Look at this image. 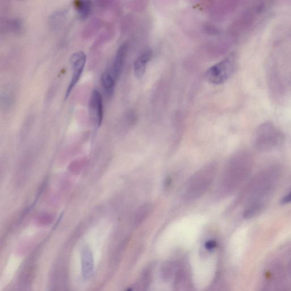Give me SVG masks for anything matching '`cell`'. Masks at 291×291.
I'll return each mask as SVG.
<instances>
[{"label":"cell","mask_w":291,"mask_h":291,"mask_svg":"<svg viewBox=\"0 0 291 291\" xmlns=\"http://www.w3.org/2000/svg\"><path fill=\"white\" fill-rule=\"evenodd\" d=\"M253 156L246 151L233 155L227 162L217 188L221 197L232 195L248 178L253 167Z\"/></svg>","instance_id":"1"},{"label":"cell","mask_w":291,"mask_h":291,"mask_svg":"<svg viewBox=\"0 0 291 291\" xmlns=\"http://www.w3.org/2000/svg\"><path fill=\"white\" fill-rule=\"evenodd\" d=\"M277 167H270L257 174L251 180L242 193L240 199L246 208H257L263 210L279 178Z\"/></svg>","instance_id":"2"},{"label":"cell","mask_w":291,"mask_h":291,"mask_svg":"<svg viewBox=\"0 0 291 291\" xmlns=\"http://www.w3.org/2000/svg\"><path fill=\"white\" fill-rule=\"evenodd\" d=\"M217 166L215 163L207 164L190 177L183 190V197L186 201L200 198L208 191L215 180Z\"/></svg>","instance_id":"3"},{"label":"cell","mask_w":291,"mask_h":291,"mask_svg":"<svg viewBox=\"0 0 291 291\" xmlns=\"http://www.w3.org/2000/svg\"><path fill=\"white\" fill-rule=\"evenodd\" d=\"M284 136L273 122H266L257 127L254 136V145L260 152L274 151L283 145Z\"/></svg>","instance_id":"4"},{"label":"cell","mask_w":291,"mask_h":291,"mask_svg":"<svg viewBox=\"0 0 291 291\" xmlns=\"http://www.w3.org/2000/svg\"><path fill=\"white\" fill-rule=\"evenodd\" d=\"M236 64L235 54L227 56L206 71L205 78L207 81L214 85H222L232 76L235 71Z\"/></svg>","instance_id":"5"},{"label":"cell","mask_w":291,"mask_h":291,"mask_svg":"<svg viewBox=\"0 0 291 291\" xmlns=\"http://www.w3.org/2000/svg\"><path fill=\"white\" fill-rule=\"evenodd\" d=\"M86 61V53L81 51L73 53L70 57L69 63L71 67L72 76L68 89L66 90L65 99L69 98L73 89L78 83L85 69Z\"/></svg>","instance_id":"6"},{"label":"cell","mask_w":291,"mask_h":291,"mask_svg":"<svg viewBox=\"0 0 291 291\" xmlns=\"http://www.w3.org/2000/svg\"><path fill=\"white\" fill-rule=\"evenodd\" d=\"M88 107L89 115L93 123L98 126L101 125L103 116V99L98 89L93 90Z\"/></svg>","instance_id":"7"},{"label":"cell","mask_w":291,"mask_h":291,"mask_svg":"<svg viewBox=\"0 0 291 291\" xmlns=\"http://www.w3.org/2000/svg\"><path fill=\"white\" fill-rule=\"evenodd\" d=\"M82 274L86 280L91 279L94 274L95 264L92 251L88 247H85L81 253Z\"/></svg>","instance_id":"8"},{"label":"cell","mask_w":291,"mask_h":291,"mask_svg":"<svg viewBox=\"0 0 291 291\" xmlns=\"http://www.w3.org/2000/svg\"><path fill=\"white\" fill-rule=\"evenodd\" d=\"M127 52H128V45L126 43H122L117 51L112 66L110 68L117 80L122 74L123 68H124Z\"/></svg>","instance_id":"9"},{"label":"cell","mask_w":291,"mask_h":291,"mask_svg":"<svg viewBox=\"0 0 291 291\" xmlns=\"http://www.w3.org/2000/svg\"><path fill=\"white\" fill-rule=\"evenodd\" d=\"M102 85L103 91L108 98H112L115 91L117 79L110 68L106 69L102 73L101 77Z\"/></svg>","instance_id":"10"},{"label":"cell","mask_w":291,"mask_h":291,"mask_svg":"<svg viewBox=\"0 0 291 291\" xmlns=\"http://www.w3.org/2000/svg\"><path fill=\"white\" fill-rule=\"evenodd\" d=\"M152 54L150 50H146L136 60L134 63V73L137 78H141L145 74L147 65L152 58Z\"/></svg>","instance_id":"11"},{"label":"cell","mask_w":291,"mask_h":291,"mask_svg":"<svg viewBox=\"0 0 291 291\" xmlns=\"http://www.w3.org/2000/svg\"><path fill=\"white\" fill-rule=\"evenodd\" d=\"M67 15L68 12L65 10H59L52 13L49 19V23L51 28L54 31L61 28L66 21Z\"/></svg>","instance_id":"12"},{"label":"cell","mask_w":291,"mask_h":291,"mask_svg":"<svg viewBox=\"0 0 291 291\" xmlns=\"http://www.w3.org/2000/svg\"><path fill=\"white\" fill-rule=\"evenodd\" d=\"M153 205L150 203H145L140 206L135 215V223L136 225H139L145 221L151 215Z\"/></svg>","instance_id":"13"},{"label":"cell","mask_w":291,"mask_h":291,"mask_svg":"<svg viewBox=\"0 0 291 291\" xmlns=\"http://www.w3.org/2000/svg\"><path fill=\"white\" fill-rule=\"evenodd\" d=\"M75 7L79 17L81 19H86L91 14L92 3L88 1H76Z\"/></svg>","instance_id":"14"},{"label":"cell","mask_w":291,"mask_h":291,"mask_svg":"<svg viewBox=\"0 0 291 291\" xmlns=\"http://www.w3.org/2000/svg\"><path fill=\"white\" fill-rule=\"evenodd\" d=\"M8 28L9 31L14 33L15 34H19L23 32L24 25H23V22L21 18H13L9 20Z\"/></svg>","instance_id":"15"},{"label":"cell","mask_w":291,"mask_h":291,"mask_svg":"<svg viewBox=\"0 0 291 291\" xmlns=\"http://www.w3.org/2000/svg\"><path fill=\"white\" fill-rule=\"evenodd\" d=\"M217 243L215 240H209L205 243V247L206 250L211 251L215 249Z\"/></svg>","instance_id":"16"},{"label":"cell","mask_w":291,"mask_h":291,"mask_svg":"<svg viewBox=\"0 0 291 291\" xmlns=\"http://www.w3.org/2000/svg\"><path fill=\"white\" fill-rule=\"evenodd\" d=\"M281 202H282V204H289L291 203V191L283 197Z\"/></svg>","instance_id":"17"},{"label":"cell","mask_w":291,"mask_h":291,"mask_svg":"<svg viewBox=\"0 0 291 291\" xmlns=\"http://www.w3.org/2000/svg\"><path fill=\"white\" fill-rule=\"evenodd\" d=\"M126 291H133L132 288H129Z\"/></svg>","instance_id":"18"}]
</instances>
